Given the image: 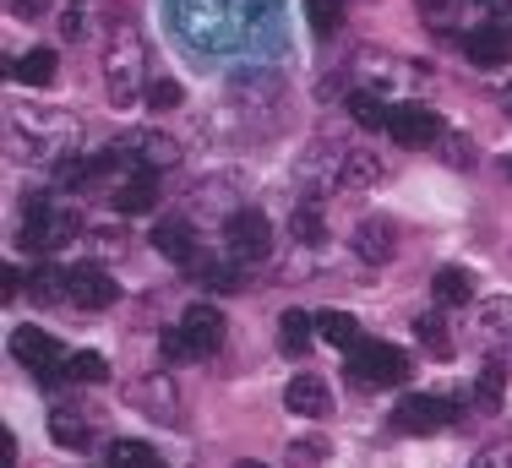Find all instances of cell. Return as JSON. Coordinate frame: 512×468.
Here are the masks:
<instances>
[{
  "label": "cell",
  "instance_id": "obj_41",
  "mask_svg": "<svg viewBox=\"0 0 512 468\" xmlns=\"http://www.w3.org/2000/svg\"><path fill=\"white\" fill-rule=\"evenodd\" d=\"M507 175H512V164H507Z\"/></svg>",
  "mask_w": 512,
  "mask_h": 468
},
{
  "label": "cell",
  "instance_id": "obj_30",
  "mask_svg": "<svg viewBox=\"0 0 512 468\" xmlns=\"http://www.w3.org/2000/svg\"><path fill=\"white\" fill-rule=\"evenodd\" d=\"M306 17H311L316 33H333L338 22H344V6H338V0H306Z\"/></svg>",
  "mask_w": 512,
  "mask_h": 468
},
{
  "label": "cell",
  "instance_id": "obj_22",
  "mask_svg": "<svg viewBox=\"0 0 512 468\" xmlns=\"http://www.w3.org/2000/svg\"><path fill=\"white\" fill-rule=\"evenodd\" d=\"M316 332H322L327 343H338V349H355L360 343V322L349 311H322L316 316Z\"/></svg>",
  "mask_w": 512,
  "mask_h": 468
},
{
  "label": "cell",
  "instance_id": "obj_3",
  "mask_svg": "<svg viewBox=\"0 0 512 468\" xmlns=\"http://www.w3.org/2000/svg\"><path fill=\"white\" fill-rule=\"evenodd\" d=\"M224 245L235 262H262L267 251H273V224H267L256 207H240V213L224 218Z\"/></svg>",
  "mask_w": 512,
  "mask_h": 468
},
{
  "label": "cell",
  "instance_id": "obj_37",
  "mask_svg": "<svg viewBox=\"0 0 512 468\" xmlns=\"http://www.w3.org/2000/svg\"><path fill=\"white\" fill-rule=\"evenodd\" d=\"M11 11L17 17H44V0H11Z\"/></svg>",
  "mask_w": 512,
  "mask_h": 468
},
{
  "label": "cell",
  "instance_id": "obj_11",
  "mask_svg": "<svg viewBox=\"0 0 512 468\" xmlns=\"http://www.w3.org/2000/svg\"><path fill=\"white\" fill-rule=\"evenodd\" d=\"M131 403H137L148 420H158V425H175L180 420V392H175V381H169V371L137 381V387H131Z\"/></svg>",
  "mask_w": 512,
  "mask_h": 468
},
{
  "label": "cell",
  "instance_id": "obj_10",
  "mask_svg": "<svg viewBox=\"0 0 512 468\" xmlns=\"http://www.w3.org/2000/svg\"><path fill=\"white\" fill-rule=\"evenodd\" d=\"M180 338H186L191 360H202V354H213L218 343H224V316H218V305H191L186 316H180Z\"/></svg>",
  "mask_w": 512,
  "mask_h": 468
},
{
  "label": "cell",
  "instance_id": "obj_38",
  "mask_svg": "<svg viewBox=\"0 0 512 468\" xmlns=\"http://www.w3.org/2000/svg\"><path fill=\"white\" fill-rule=\"evenodd\" d=\"M60 33H66V39H82V17H77V11H66V17H60Z\"/></svg>",
  "mask_w": 512,
  "mask_h": 468
},
{
  "label": "cell",
  "instance_id": "obj_33",
  "mask_svg": "<svg viewBox=\"0 0 512 468\" xmlns=\"http://www.w3.org/2000/svg\"><path fill=\"white\" fill-rule=\"evenodd\" d=\"M197 273H202V283H207V289H218V294H235V289H240L235 267H224V262H202Z\"/></svg>",
  "mask_w": 512,
  "mask_h": 468
},
{
  "label": "cell",
  "instance_id": "obj_5",
  "mask_svg": "<svg viewBox=\"0 0 512 468\" xmlns=\"http://www.w3.org/2000/svg\"><path fill=\"white\" fill-rule=\"evenodd\" d=\"M453 420H458L453 398H431V392H414V398H404V403H398V414H393V425L409 430V436H425V430H447Z\"/></svg>",
  "mask_w": 512,
  "mask_h": 468
},
{
  "label": "cell",
  "instance_id": "obj_20",
  "mask_svg": "<svg viewBox=\"0 0 512 468\" xmlns=\"http://www.w3.org/2000/svg\"><path fill=\"white\" fill-rule=\"evenodd\" d=\"M311 338H316V316H306V311L278 316V343H284V354H306Z\"/></svg>",
  "mask_w": 512,
  "mask_h": 468
},
{
  "label": "cell",
  "instance_id": "obj_13",
  "mask_svg": "<svg viewBox=\"0 0 512 468\" xmlns=\"http://www.w3.org/2000/svg\"><path fill=\"white\" fill-rule=\"evenodd\" d=\"M463 55H469L480 71H496V66H507V60H512V33L496 28V22H491V28H474L469 39H463Z\"/></svg>",
  "mask_w": 512,
  "mask_h": 468
},
{
  "label": "cell",
  "instance_id": "obj_35",
  "mask_svg": "<svg viewBox=\"0 0 512 468\" xmlns=\"http://www.w3.org/2000/svg\"><path fill=\"white\" fill-rule=\"evenodd\" d=\"M164 360H169V365L191 360V349H186V338H180V332H164Z\"/></svg>",
  "mask_w": 512,
  "mask_h": 468
},
{
  "label": "cell",
  "instance_id": "obj_36",
  "mask_svg": "<svg viewBox=\"0 0 512 468\" xmlns=\"http://www.w3.org/2000/svg\"><path fill=\"white\" fill-rule=\"evenodd\" d=\"M93 245H99L104 256H115V251H126V240H120V229H93Z\"/></svg>",
  "mask_w": 512,
  "mask_h": 468
},
{
  "label": "cell",
  "instance_id": "obj_26",
  "mask_svg": "<svg viewBox=\"0 0 512 468\" xmlns=\"http://www.w3.org/2000/svg\"><path fill=\"white\" fill-rule=\"evenodd\" d=\"M109 468H164V463H158V452L142 447V441H115V447H109Z\"/></svg>",
  "mask_w": 512,
  "mask_h": 468
},
{
  "label": "cell",
  "instance_id": "obj_28",
  "mask_svg": "<svg viewBox=\"0 0 512 468\" xmlns=\"http://www.w3.org/2000/svg\"><path fill=\"white\" fill-rule=\"evenodd\" d=\"M414 338H420L431 354H453V338H447V322H442V316H420V322H414Z\"/></svg>",
  "mask_w": 512,
  "mask_h": 468
},
{
  "label": "cell",
  "instance_id": "obj_14",
  "mask_svg": "<svg viewBox=\"0 0 512 468\" xmlns=\"http://www.w3.org/2000/svg\"><path fill=\"white\" fill-rule=\"evenodd\" d=\"M158 207V169H131L115 186V213H153Z\"/></svg>",
  "mask_w": 512,
  "mask_h": 468
},
{
  "label": "cell",
  "instance_id": "obj_19",
  "mask_svg": "<svg viewBox=\"0 0 512 468\" xmlns=\"http://www.w3.org/2000/svg\"><path fill=\"white\" fill-rule=\"evenodd\" d=\"M153 245H158V256H169V262H197V240H191V229L180 224V218L158 224L153 229Z\"/></svg>",
  "mask_w": 512,
  "mask_h": 468
},
{
  "label": "cell",
  "instance_id": "obj_39",
  "mask_svg": "<svg viewBox=\"0 0 512 468\" xmlns=\"http://www.w3.org/2000/svg\"><path fill=\"white\" fill-rule=\"evenodd\" d=\"M235 468H267V463H235Z\"/></svg>",
  "mask_w": 512,
  "mask_h": 468
},
{
  "label": "cell",
  "instance_id": "obj_31",
  "mask_svg": "<svg viewBox=\"0 0 512 468\" xmlns=\"http://www.w3.org/2000/svg\"><path fill=\"white\" fill-rule=\"evenodd\" d=\"M180 104H186V93H180V82H153V88H148V109H158V115H169V109H180Z\"/></svg>",
  "mask_w": 512,
  "mask_h": 468
},
{
  "label": "cell",
  "instance_id": "obj_23",
  "mask_svg": "<svg viewBox=\"0 0 512 468\" xmlns=\"http://www.w3.org/2000/svg\"><path fill=\"white\" fill-rule=\"evenodd\" d=\"M28 294L39 305H50V300H66V273H60V267H50V262H39L28 273Z\"/></svg>",
  "mask_w": 512,
  "mask_h": 468
},
{
  "label": "cell",
  "instance_id": "obj_9",
  "mask_svg": "<svg viewBox=\"0 0 512 468\" xmlns=\"http://www.w3.org/2000/svg\"><path fill=\"white\" fill-rule=\"evenodd\" d=\"M109 158H115V164H131V169H164V164H175V142L158 137V131H131V137L115 142Z\"/></svg>",
  "mask_w": 512,
  "mask_h": 468
},
{
  "label": "cell",
  "instance_id": "obj_6",
  "mask_svg": "<svg viewBox=\"0 0 512 468\" xmlns=\"http://www.w3.org/2000/svg\"><path fill=\"white\" fill-rule=\"evenodd\" d=\"M115 278L104 273V267L82 262V267H66V300L82 305V311H104V305H115Z\"/></svg>",
  "mask_w": 512,
  "mask_h": 468
},
{
  "label": "cell",
  "instance_id": "obj_40",
  "mask_svg": "<svg viewBox=\"0 0 512 468\" xmlns=\"http://www.w3.org/2000/svg\"><path fill=\"white\" fill-rule=\"evenodd\" d=\"M507 115H512V88H507Z\"/></svg>",
  "mask_w": 512,
  "mask_h": 468
},
{
  "label": "cell",
  "instance_id": "obj_17",
  "mask_svg": "<svg viewBox=\"0 0 512 468\" xmlns=\"http://www.w3.org/2000/svg\"><path fill=\"white\" fill-rule=\"evenodd\" d=\"M355 251H360V262L382 267L387 256L398 251V240H393V224H387V218H360V229H355Z\"/></svg>",
  "mask_w": 512,
  "mask_h": 468
},
{
  "label": "cell",
  "instance_id": "obj_2",
  "mask_svg": "<svg viewBox=\"0 0 512 468\" xmlns=\"http://www.w3.org/2000/svg\"><path fill=\"white\" fill-rule=\"evenodd\" d=\"M409 354L398 349V343H376V338H360L355 349H349V376L360 381V387H398V381H409Z\"/></svg>",
  "mask_w": 512,
  "mask_h": 468
},
{
  "label": "cell",
  "instance_id": "obj_16",
  "mask_svg": "<svg viewBox=\"0 0 512 468\" xmlns=\"http://www.w3.org/2000/svg\"><path fill=\"white\" fill-rule=\"evenodd\" d=\"M50 436H55L66 452H88L99 430H93V420H88L82 409H66V403H60V409H50Z\"/></svg>",
  "mask_w": 512,
  "mask_h": 468
},
{
  "label": "cell",
  "instance_id": "obj_1",
  "mask_svg": "<svg viewBox=\"0 0 512 468\" xmlns=\"http://www.w3.org/2000/svg\"><path fill=\"white\" fill-rule=\"evenodd\" d=\"M104 82H109V104L131 109L142 93H148V49L131 28H120L104 49Z\"/></svg>",
  "mask_w": 512,
  "mask_h": 468
},
{
  "label": "cell",
  "instance_id": "obj_4",
  "mask_svg": "<svg viewBox=\"0 0 512 468\" xmlns=\"http://www.w3.org/2000/svg\"><path fill=\"white\" fill-rule=\"evenodd\" d=\"M71 234H77V218L55 213L44 196H33L28 213H22V245H28V251H55V245H66Z\"/></svg>",
  "mask_w": 512,
  "mask_h": 468
},
{
  "label": "cell",
  "instance_id": "obj_25",
  "mask_svg": "<svg viewBox=\"0 0 512 468\" xmlns=\"http://www.w3.org/2000/svg\"><path fill=\"white\" fill-rule=\"evenodd\" d=\"M436 300L442 305H469L474 300L469 273H463V267H442V273H436Z\"/></svg>",
  "mask_w": 512,
  "mask_h": 468
},
{
  "label": "cell",
  "instance_id": "obj_27",
  "mask_svg": "<svg viewBox=\"0 0 512 468\" xmlns=\"http://www.w3.org/2000/svg\"><path fill=\"white\" fill-rule=\"evenodd\" d=\"M349 115H355L365 131H387V115H393V109H382L376 93H349Z\"/></svg>",
  "mask_w": 512,
  "mask_h": 468
},
{
  "label": "cell",
  "instance_id": "obj_18",
  "mask_svg": "<svg viewBox=\"0 0 512 468\" xmlns=\"http://www.w3.org/2000/svg\"><path fill=\"white\" fill-rule=\"evenodd\" d=\"M376 175H382V158L365 153V147H344V158H338V191H365V186H376Z\"/></svg>",
  "mask_w": 512,
  "mask_h": 468
},
{
  "label": "cell",
  "instance_id": "obj_7",
  "mask_svg": "<svg viewBox=\"0 0 512 468\" xmlns=\"http://www.w3.org/2000/svg\"><path fill=\"white\" fill-rule=\"evenodd\" d=\"M11 354H17L22 365H28L33 376H44V381H60V343L50 338V332H39V327H17L11 332Z\"/></svg>",
  "mask_w": 512,
  "mask_h": 468
},
{
  "label": "cell",
  "instance_id": "obj_32",
  "mask_svg": "<svg viewBox=\"0 0 512 468\" xmlns=\"http://www.w3.org/2000/svg\"><path fill=\"white\" fill-rule=\"evenodd\" d=\"M327 458V441L322 436H306V441H295V447H289V468H316Z\"/></svg>",
  "mask_w": 512,
  "mask_h": 468
},
{
  "label": "cell",
  "instance_id": "obj_29",
  "mask_svg": "<svg viewBox=\"0 0 512 468\" xmlns=\"http://www.w3.org/2000/svg\"><path fill=\"white\" fill-rule=\"evenodd\" d=\"M66 376L71 381H93V387H99V381H109V365H104V354H71Z\"/></svg>",
  "mask_w": 512,
  "mask_h": 468
},
{
  "label": "cell",
  "instance_id": "obj_21",
  "mask_svg": "<svg viewBox=\"0 0 512 468\" xmlns=\"http://www.w3.org/2000/svg\"><path fill=\"white\" fill-rule=\"evenodd\" d=\"M11 77L28 82V88H44V82H55V49H28V55L11 66Z\"/></svg>",
  "mask_w": 512,
  "mask_h": 468
},
{
  "label": "cell",
  "instance_id": "obj_12",
  "mask_svg": "<svg viewBox=\"0 0 512 468\" xmlns=\"http://www.w3.org/2000/svg\"><path fill=\"white\" fill-rule=\"evenodd\" d=\"M284 403H289V414H300V420H327V414H333V392H327L322 376H295L284 387Z\"/></svg>",
  "mask_w": 512,
  "mask_h": 468
},
{
  "label": "cell",
  "instance_id": "obj_8",
  "mask_svg": "<svg viewBox=\"0 0 512 468\" xmlns=\"http://www.w3.org/2000/svg\"><path fill=\"white\" fill-rule=\"evenodd\" d=\"M387 137H393L398 147H431L436 137H442V120H436L425 104H398L393 115H387Z\"/></svg>",
  "mask_w": 512,
  "mask_h": 468
},
{
  "label": "cell",
  "instance_id": "obj_24",
  "mask_svg": "<svg viewBox=\"0 0 512 468\" xmlns=\"http://www.w3.org/2000/svg\"><path fill=\"white\" fill-rule=\"evenodd\" d=\"M289 229H295L300 245H322L327 240V224H322V202H300L295 218H289Z\"/></svg>",
  "mask_w": 512,
  "mask_h": 468
},
{
  "label": "cell",
  "instance_id": "obj_15",
  "mask_svg": "<svg viewBox=\"0 0 512 468\" xmlns=\"http://www.w3.org/2000/svg\"><path fill=\"white\" fill-rule=\"evenodd\" d=\"M474 338H480L485 349H502V343H512V300L474 305Z\"/></svg>",
  "mask_w": 512,
  "mask_h": 468
},
{
  "label": "cell",
  "instance_id": "obj_34",
  "mask_svg": "<svg viewBox=\"0 0 512 468\" xmlns=\"http://www.w3.org/2000/svg\"><path fill=\"white\" fill-rule=\"evenodd\" d=\"M469 468H512V441H496V447L474 452V463H469Z\"/></svg>",
  "mask_w": 512,
  "mask_h": 468
}]
</instances>
